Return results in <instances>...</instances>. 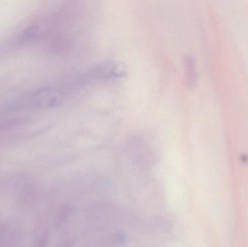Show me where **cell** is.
<instances>
[{
    "mask_svg": "<svg viewBox=\"0 0 248 247\" xmlns=\"http://www.w3.org/2000/svg\"><path fill=\"white\" fill-rule=\"evenodd\" d=\"M64 100L65 94L62 90L55 87H44L33 94L31 102L37 108L49 109L61 105Z\"/></svg>",
    "mask_w": 248,
    "mask_h": 247,
    "instance_id": "obj_2",
    "label": "cell"
},
{
    "mask_svg": "<svg viewBox=\"0 0 248 247\" xmlns=\"http://www.w3.org/2000/svg\"><path fill=\"white\" fill-rule=\"evenodd\" d=\"M126 74V67L122 62L117 60L106 61L77 75L75 84L83 85L94 81L117 79L123 78Z\"/></svg>",
    "mask_w": 248,
    "mask_h": 247,
    "instance_id": "obj_1",
    "label": "cell"
},
{
    "mask_svg": "<svg viewBox=\"0 0 248 247\" xmlns=\"http://www.w3.org/2000/svg\"><path fill=\"white\" fill-rule=\"evenodd\" d=\"M184 67L186 86L188 87H195L198 80V72L194 58L191 56L185 57L184 58Z\"/></svg>",
    "mask_w": 248,
    "mask_h": 247,
    "instance_id": "obj_3",
    "label": "cell"
},
{
    "mask_svg": "<svg viewBox=\"0 0 248 247\" xmlns=\"http://www.w3.org/2000/svg\"><path fill=\"white\" fill-rule=\"evenodd\" d=\"M118 240L119 241H124L125 240V236L123 234L118 235Z\"/></svg>",
    "mask_w": 248,
    "mask_h": 247,
    "instance_id": "obj_4",
    "label": "cell"
}]
</instances>
